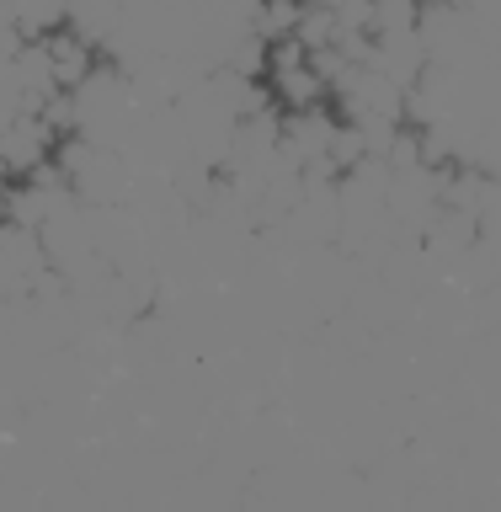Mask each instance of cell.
Here are the masks:
<instances>
[{"label": "cell", "instance_id": "6da1fadb", "mask_svg": "<svg viewBox=\"0 0 501 512\" xmlns=\"http://www.w3.org/2000/svg\"><path fill=\"white\" fill-rule=\"evenodd\" d=\"M38 43H43V59H48V70H54L59 91H75L80 80L102 64L96 59V38H86L75 22H54L48 32H38Z\"/></svg>", "mask_w": 501, "mask_h": 512}, {"label": "cell", "instance_id": "3957f363", "mask_svg": "<svg viewBox=\"0 0 501 512\" xmlns=\"http://www.w3.org/2000/svg\"><path fill=\"white\" fill-rule=\"evenodd\" d=\"M294 38H299L304 54H315V48H331L336 38H342V27H336V11H326V6H299Z\"/></svg>", "mask_w": 501, "mask_h": 512}, {"label": "cell", "instance_id": "277c9868", "mask_svg": "<svg viewBox=\"0 0 501 512\" xmlns=\"http://www.w3.org/2000/svg\"><path fill=\"white\" fill-rule=\"evenodd\" d=\"M336 27L342 32H368V0H342V6H336Z\"/></svg>", "mask_w": 501, "mask_h": 512}, {"label": "cell", "instance_id": "5b68a950", "mask_svg": "<svg viewBox=\"0 0 501 512\" xmlns=\"http://www.w3.org/2000/svg\"><path fill=\"white\" fill-rule=\"evenodd\" d=\"M416 6H422V11H427V6H448V0H416Z\"/></svg>", "mask_w": 501, "mask_h": 512}, {"label": "cell", "instance_id": "7a4b0ae2", "mask_svg": "<svg viewBox=\"0 0 501 512\" xmlns=\"http://www.w3.org/2000/svg\"><path fill=\"white\" fill-rule=\"evenodd\" d=\"M416 22H422V6H416V0H368V38L416 32Z\"/></svg>", "mask_w": 501, "mask_h": 512}]
</instances>
